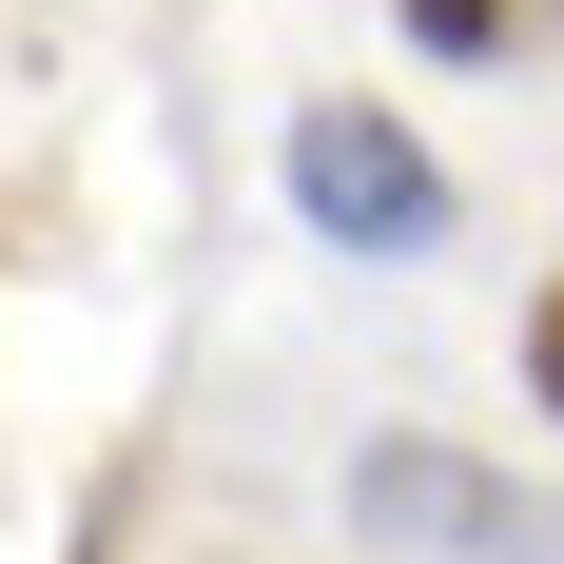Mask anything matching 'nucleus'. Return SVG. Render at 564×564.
I'll return each instance as SVG.
<instances>
[{
  "label": "nucleus",
  "instance_id": "nucleus-1",
  "mask_svg": "<svg viewBox=\"0 0 564 564\" xmlns=\"http://www.w3.org/2000/svg\"><path fill=\"white\" fill-rule=\"evenodd\" d=\"M350 545H390V564H564V507L507 487L487 448L390 429V448H350Z\"/></svg>",
  "mask_w": 564,
  "mask_h": 564
},
{
  "label": "nucleus",
  "instance_id": "nucleus-2",
  "mask_svg": "<svg viewBox=\"0 0 564 564\" xmlns=\"http://www.w3.org/2000/svg\"><path fill=\"white\" fill-rule=\"evenodd\" d=\"M292 215L332 234V253H429V234H448V156H429L390 98H312L292 117Z\"/></svg>",
  "mask_w": 564,
  "mask_h": 564
},
{
  "label": "nucleus",
  "instance_id": "nucleus-3",
  "mask_svg": "<svg viewBox=\"0 0 564 564\" xmlns=\"http://www.w3.org/2000/svg\"><path fill=\"white\" fill-rule=\"evenodd\" d=\"M525 390L564 409V292H545V312H525Z\"/></svg>",
  "mask_w": 564,
  "mask_h": 564
},
{
  "label": "nucleus",
  "instance_id": "nucleus-4",
  "mask_svg": "<svg viewBox=\"0 0 564 564\" xmlns=\"http://www.w3.org/2000/svg\"><path fill=\"white\" fill-rule=\"evenodd\" d=\"M409 20H429V40H487V20H507V0H409Z\"/></svg>",
  "mask_w": 564,
  "mask_h": 564
}]
</instances>
